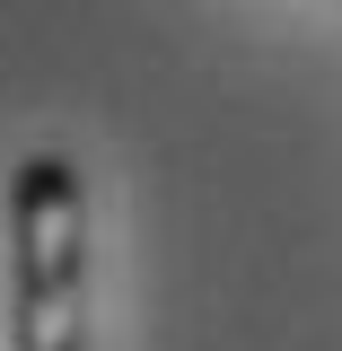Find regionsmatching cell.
<instances>
[{
	"instance_id": "6da1fadb",
	"label": "cell",
	"mask_w": 342,
	"mask_h": 351,
	"mask_svg": "<svg viewBox=\"0 0 342 351\" xmlns=\"http://www.w3.org/2000/svg\"><path fill=\"white\" fill-rule=\"evenodd\" d=\"M9 351H88V193L62 149L9 176Z\"/></svg>"
}]
</instances>
